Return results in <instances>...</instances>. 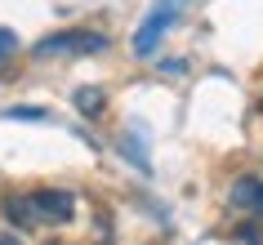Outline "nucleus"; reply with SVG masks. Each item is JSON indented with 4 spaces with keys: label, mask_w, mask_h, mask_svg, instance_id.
Here are the masks:
<instances>
[{
    "label": "nucleus",
    "mask_w": 263,
    "mask_h": 245,
    "mask_svg": "<svg viewBox=\"0 0 263 245\" xmlns=\"http://www.w3.org/2000/svg\"><path fill=\"white\" fill-rule=\"evenodd\" d=\"M5 218L23 232H36V228H63L76 218V196L71 192H58V187H41V192H27V196H9L0 205Z\"/></svg>",
    "instance_id": "nucleus-1"
},
{
    "label": "nucleus",
    "mask_w": 263,
    "mask_h": 245,
    "mask_svg": "<svg viewBox=\"0 0 263 245\" xmlns=\"http://www.w3.org/2000/svg\"><path fill=\"white\" fill-rule=\"evenodd\" d=\"M107 45L103 31H89V27H71V31H54L36 41V58H63V54H98Z\"/></svg>",
    "instance_id": "nucleus-2"
},
{
    "label": "nucleus",
    "mask_w": 263,
    "mask_h": 245,
    "mask_svg": "<svg viewBox=\"0 0 263 245\" xmlns=\"http://www.w3.org/2000/svg\"><path fill=\"white\" fill-rule=\"evenodd\" d=\"M179 5H183V0H161V5H156L152 14L143 18L139 36H134V54H152V49H156V41L165 36V27L174 23V14H179Z\"/></svg>",
    "instance_id": "nucleus-3"
},
{
    "label": "nucleus",
    "mask_w": 263,
    "mask_h": 245,
    "mask_svg": "<svg viewBox=\"0 0 263 245\" xmlns=\"http://www.w3.org/2000/svg\"><path fill=\"white\" fill-rule=\"evenodd\" d=\"M228 205H232L236 214L254 218V223L263 228V178L259 174H241L232 183V192H228Z\"/></svg>",
    "instance_id": "nucleus-4"
},
{
    "label": "nucleus",
    "mask_w": 263,
    "mask_h": 245,
    "mask_svg": "<svg viewBox=\"0 0 263 245\" xmlns=\"http://www.w3.org/2000/svg\"><path fill=\"white\" fill-rule=\"evenodd\" d=\"M76 107L85 116H98L103 111V89H76Z\"/></svg>",
    "instance_id": "nucleus-5"
},
{
    "label": "nucleus",
    "mask_w": 263,
    "mask_h": 245,
    "mask_svg": "<svg viewBox=\"0 0 263 245\" xmlns=\"http://www.w3.org/2000/svg\"><path fill=\"white\" fill-rule=\"evenodd\" d=\"M14 49H18V36H14L9 27H0V58H5V54H14Z\"/></svg>",
    "instance_id": "nucleus-6"
}]
</instances>
